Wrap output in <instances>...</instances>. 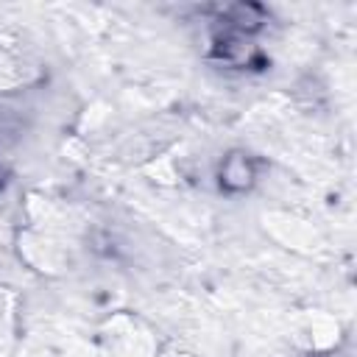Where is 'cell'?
<instances>
[{
	"mask_svg": "<svg viewBox=\"0 0 357 357\" xmlns=\"http://www.w3.org/2000/svg\"><path fill=\"white\" fill-rule=\"evenodd\" d=\"M251 165H248V159L243 156V153H231L229 159H226V165H223V173H220V178H223V184H229L231 190H243V187H248L251 184Z\"/></svg>",
	"mask_w": 357,
	"mask_h": 357,
	"instance_id": "6da1fadb",
	"label": "cell"
}]
</instances>
